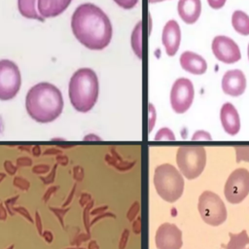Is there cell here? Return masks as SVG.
Returning <instances> with one entry per match:
<instances>
[{"mask_svg": "<svg viewBox=\"0 0 249 249\" xmlns=\"http://www.w3.org/2000/svg\"><path fill=\"white\" fill-rule=\"evenodd\" d=\"M71 29L75 38L89 50H103L112 40L110 18L92 3H84L75 9L71 17Z\"/></svg>", "mask_w": 249, "mask_h": 249, "instance_id": "6da1fadb", "label": "cell"}, {"mask_svg": "<svg viewBox=\"0 0 249 249\" xmlns=\"http://www.w3.org/2000/svg\"><path fill=\"white\" fill-rule=\"evenodd\" d=\"M63 105L61 91L51 83H38L26 93V112L31 119L40 124H48L56 120L62 113Z\"/></svg>", "mask_w": 249, "mask_h": 249, "instance_id": "7a4b0ae2", "label": "cell"}, {"mask_svg": "<svg viewBox=\"0 0 249 249\" xmlns=\"http://www.w3.org/2000/svg\"><path fill=\"white\" fill-rule=\"evenodd\" d=\"M98 93V78L91 68L83 67L73 73L68 84V96L76 111H90L97 101Z\"/></svg>", "mask_w": 249, "mask_h": 249, "instance_id": "3957f363", "label": "cell"}, {"mask_svg": "<svg viewBox=\"0 0 249 249\" xmlns=\"http://www.w3.org/2000/svg\"><path fill=\"white\" fill-rule=\"evenodd\" d=\"M154 186L163 200L172 203L183 194L184 179L175 166L170 163H162L155 169Z\"/></svg>", "mask_w": 249, "mask_h": 249, "instance_id": "277c9868", "label": "cell"}, {"mask_svg": "<svg viewBox=\"0 0 249 249\" xmlns=\"http://www.w3.org/2000/svg\"><path fill=\"white\" fill-rule=\"evenodd\" d=\"M176 162L187 179L193 180L203 171L206 163V152L200 145H182L176 154Z\"/></svg>", "mask_w": 249, "mask_h": 249, "instance_id": "5b68a950", "label": "cell"}, {"mask_svg": "<svg viewBox=\"0 0 249 249\" xmlns=\"http://www.w3.org/2000/svg\"><path fill=\"white\" fill-rule=\"evenodd\" d=\"M197 209L202 220L210 226H219L227 219L225 203L217 194L211 191H204L199 196Z\"/></svg>", "mask_w": 249, "mask_h": 249, "instance_id": "8992f818", "label": "cell"}, {"mask_svg": "<svg viewBox=\"0 0 249 249\" xmlns=\"http://www.w3.org/2000/svg\"><path fill=\"white\" fill-rule=\"evenodd\" d=\"M21 86L18 66L10 59L0 60V100L8 101L16 97Z\"/></svg>", "mask_w": 249, "mask_h": 249, "instance_id": "52a82bcc", "label": "cell"}, {"mask_svg": "<svg viewBox=\"0 0 249 249\" xmlns=\"http://www.w3.org/2000/svg\"><path fill=\"white\" fill-rule=\"evenodd\" d=\"M249 194V171L246 168L233 170L227 179L224 188L226 199L231 204L241 202Z\"/></svg>", "mask_w": 249, "mask_h": 249, "instance_id": "ba28073f", "label": "cell"}, {"mask_svg": "<svg viewBox=\"0 0 249 249\" xmlns=\"http://www.w3.org/2000/svg\"><path fill=\"white\" fill-rule=\"evenodd\" d=\"M195 89L191 80L188 78H178L170 89V105L177 114L187 112L193 104Z\"/></svg>", "mask_w": 249, "mask_h": 249, "instance_id": "9c48e42d", "label": "cell"}, {"mask_svg": "<svg viewBox=\"0 0 249 249\" xmlns=\"http://www.w3.org/2000/svg\"><path fill=\"white\" fill-rule=\"evenodd\" d=\"M211 50L214 56L226 64L235 63L241 58V52L238 45L231 38L225 35H217L213 38Z\"/></svg>", "mask_w": 249, "mask_h": 249, "instance_id": "30bf717a", "label": "cell"}, {"mask_svg": "<svg viewBox=\"0 0 249 249\" xmlns=\"http://www.w3.org/2000/svg\"><path fill=\"white\" fill-rule=\"evenodd\" d=\"M155 242L158 249H180L182 247V231L174 224L163 223L156 232Z\"/></svg>", "mask_w": 249, "mask_h": 249, "instance_id": "8fae6325", "label": "cell"}, {"mask_svg": "<svg viewBox=\"0 0 249 249\" xmlns=\"http://www.w3.org/2000/svg\"><path fill=\"white\" fill-rule=\"evenodd\" d=\"M246 77L240 69L228 70L222 77L221 88L224 93L233 97L243 94L246 89Z\"/></svg>", "mask_w": 249, "mask_h": 249, "instance_id": "7c38bea8", "label": "cell"}, {"mask_svg": "<svg viewBox=\"0 0 249 249\" xmlns=\"http://www.w3.org/2000/svg\"><path fill=\"white\" fill-rule=\"evenodd\" d=\"M161 42L168 56L177 53L181 43V28L175 19H169L162 28Z\"/></svg>", "mask_w": 249, "mask_h": 249, "instance_id": "4fadbf2b", "label": "cell"}, {"mask_svg": "<svg viewBox=\"0 0 249 249\" xmlns=\"http://www.w3.org/2000/svg\"><path fill=\"white\" fill-rule=\"evenodd\" d=\"M220 121L224 130L230 135H235L240 129L239 114L233 104L226 102L220 110Z\"/></svg>", "mask_w": 249, "mask_h": 249, "instance_id": "5bb4252c", "label": "cell"}, {"mask_svg": "<svg viewBox=\"0 0 249 249\" xmlns=\"http://www.w3.org/2000/svg\"><path fill=\"white\" fill-rule=\"evenodd\" d=\"M179 62L183 70L194 75H202L207 70L206 60L200 54L191 51L182 53Z\"/></svg>", "mask_w": 249, "mask_h": 249, "instance_id": "9a60e30c", "label": "cell"}, {"mask_svg": "<svg viewBox=\"0 0 249 249\" xmlns=\"http://www.w3.org/2000/svg\"><path fill=\"white\" fill-rule=\"evenodd\" d=\"M177 12L180 18L187 24H194L197 21L201 13L200 0H179Z\"/></svg>", "mask_w": 249, "mask_h": 249, "instance_id": "2e32d148", "label": "cell"}, {"mask_svg": "<svg viewBox=\"0 0 249 249\" xmlns=\"http://www.w3.org/2000/svg\"><path fill=\"white\" fill-rule=\"evenodd\" d=\"M72 0H37L40 16L46 19L60 16L66 11Z\"/></svg>", "mask_w": 249, "mask_h": 249, "instance_id": "e0dca14e", "label": "cell"}, {"mask_svg": "<svg viewBox=\"0 0 249 249\" xmlns=\"http://www.w3.org/2000/svg\"><path fill=\"white\" fill-rule=\"evenodd\" d=\"M18 9L19 14L30 19L44 21L37 9V0H18Z\"/></svg>", "mask_w": 249, "mask_h": 249, "instance_id": "ac0fdd59", "label": "cell"}, {"mask_svg": "<svg viewBox=\"0 0 249 249\" xmlns=\"http://www.w3.org/2000/svg\"><path fill=\"white\" fill-rule=\"evenodd\" d=\"M231 25L240 35H249V16L241 10H235L231 15Z\"/></svg>", "mask_w": 249, "mask_h": 249, "instance_id": "d6986e66", "label": "cell"}, {"mask_svg": "<svg viewBox=\"0 0 249 249\" xmlns=\"http://www.w3.org/2000/svg\"><path fill=\"white\" fill-rule=\"evenodd\" d=\"M230 240L226 245H222L224 249H245L249 245V235L245 230L241 231L239 233H229Z\"/></svg>", "mask_w": 249, "mask_h": 249, "instance_id": "ffe728a7", "label": "cell"}, {"mask_svg": "<svg viewBox=\"0 0 249 249\" xmlns=\"http://www.w3.org/2000/svg\"><path fill=\"white\" fill-rule=\"evenodd\" d=\"M131 49L134 54L141 59L142 58V22L139 20L133 27L130 36Z\"/></svg>", "mask_w": 249, "mask_h": 249, "instance_id": "44dd1931", "label": "cell"}, {"mask_svg": "<svg viewBox=\"0 0 249 249\" xmlns=\"http://www.w3.org/2000/svg\"><path fill=\"white\" fill-rule=\"evenodd\" d=\"M156 141H173L175 140V135L172 132V130L168 127H161L158 130V132L155 135Z\"/></svg>", "mask_w": 249, "mask_h": 249, "instance_id": "7402d4cb", "label": "cell"}, {"mask_svg": "<svg viewBox=\"0 0 249 249\" xmlns=\"http://www.w3.org/2000/svg\"><path fill=\"white\" fill-rule=\"evenodd\" d=\"M236 161L245 160L249 162V145H238L234 147Z\"/></svg>", "mask_w": 249, "mask_h": 249, "instance_id": "603a6c76", "label": "cell"}, {"mask_svg": "<svg viewBox=\"0 0 249 249\" xmlns=\"http://www.w3.org/2000/svg\"><path fill=\"white\" fill-rule=\"evenodd\" d=\"M119 7L124 10H130L133 9L139 0H113Z\"/></svg>", "mask_w": 249, "mask_h": 249, "instance_id": "cb8c5ba5", "label": "cell"}, {"mask_svg": "<svg viewBox=\"0 0 249 249\" xmlns=\"http://www.w3.org/2000/svg\"><path fill=\"white\" fill-rule=\"evenodd\" d=\"M212 139L211 135L205 130H196L192 136V140H200V141H210Z\"/></svg>", "mask_w": 249, "mask_h": 249, "instance_id": "d4e9b609", "label": "cell"}, {"mask_svg": "<svg viewBox=\"0 0 249 249\" xmlns=\"http://www.w3.org/2000/svg\"><path fill=\"white\" fill-rule=\"evenodd\" d=\"M148 109H149L148 110L149 111V132H151L156 122V109L152 103L148 104Z\"/></svg>", "mask_w": 249, "mask_h": 249, "instance_id": "484cf974", "label": "cell"}, {"mask_svg": "<svg viewBox=\"0 0 249 249\" xmlns=\"http://www.w3.org/2000/svg\"><path fill=\"white\" fill-rule=\"evenodd\" d=\"M227 0H207V3L210 8L214 10H219L224 7Z\"/></svg>", "mask_w": 249, "mask_h": 249, "instance_id": "4316f807", "label": "cell"}, {"mask_svg": "<svg viewBox=\"0 0 249 249\" xmlns=\"http://www.w3.org/2000/svg\"><path fill=\"white\" fill-rule=\"evenodd\" d=\"M163 1H166V0H148V2L150 4H155V3H160V2H163Z\"/></svg>", "mask_w": 249, "mask_h": 249, "instance_id": "83f0119b", "label": "cell"}, {"mask_svg": "<svg viewBox=\"0 0 249 249\" xmlns=\"http://www.w3.org/2000/svg\"><path fill=\"white\" fill-rule=\"evenodd\" d=\"M247 56H248V60H249V44H248V47H247Z\"/></svg>", "mask_w": 249, "mask_h": 249, "instance_id": "f1b7e54d", "label": "cell"}, {"mask_svg": "<svg viewBox=\"0 0 249 249\" xmlns=\"http://www.w3.org/2000/svg\"><path fill=\"white\" fill-rule=\"evenodd\" d=\"M247 249H249V247H248V248H247Z\"/></svg>", "mask_w": 249, "mask_h": 249, "instance_id": "f546056e", "label": "cell"}]
</instances>
